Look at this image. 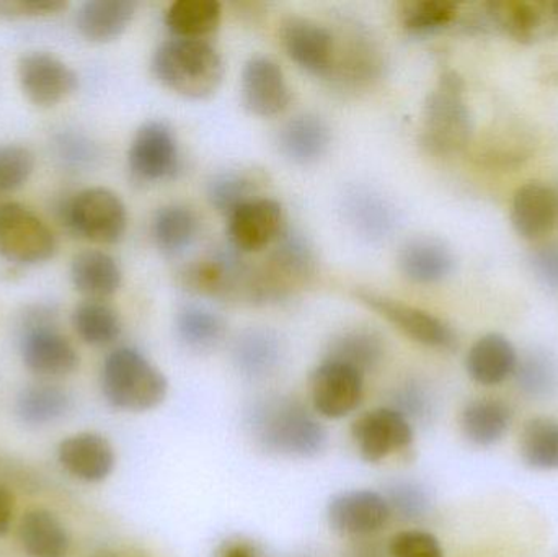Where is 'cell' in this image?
<instances>
[{
  "instance_id": "1",
  "label": "cell",
  "mask_w": 558,
  "mask_h": 557,
  "mask_svg": "<svg viewBox=\"0 0 558 557\" xmlns=\"http://www.w3.org/2000/svg\"><path fill=\"white\" fill-rule=\"evenodd\" d=\"M225 71L221 52L206 39H167L153 56L157 81L192 100L211 97L221 85Z\"/></svg>"
},
{
  "instance_id": "2",
  "label": "cell",
  "mask_w": 558,
  "mask_h": 557,
  "mask_svg": "<svg viewBox=\"0 0 558 557\" xmlns=\"http://www.w3.org/2000/svg\"><path fill=\"white\" fill-rule=\"evenodd\" d=\"M252 431L265 450L281 457L315 458L324 453L328 432L301 402L277 398L252 412Z\"/></svg>"
},
{
  "instance_id": "3",
  "label": "cell",
  "mask_w": 558,
  "mask_h": 557,
  "mask_svg": "<svg viewBox=\"0 0 558 557\" xmlns=\"http://www.w3.org/2000/svg\"><path fill=\"white\" fill-rule=\"evenodd\" d=\"M101 391L114 409L141 414L166 401L169 382L140 350L121 347L105 360Z\"/></svg>"
},
{
  "instance_id": "4",
  "label": "cell",
  "mask_w": 558,
  "mask_h": 557,
  "mask_svg": "<svg viewBox=\"0 0 558 557\" xmlns=\"http://www.w3.org/2000/svg\"><path fill=\"white\" fill-rule=\"evenodd\" d=\"M315 274V255L307 239L286 229L260 267H252L245 300L255 304L281 303L308 283Z\"/></svg>"
},
{
  "instance_id": "5",
  "label": "cell",
  "mask_w": 558,
  "mask_h": 557,
  "mask_svg": "<svg viewBox=\"0 0 558 557\" xmlns=\"http://www.w3.org/2000/svg\"><path fill=\"white\" fill-rule=\"evenodd\" d=\"M472 136V117L464 100V81L445 72L423 105L420 144L435 156L461 153Z\"/></svg>"
},
{
  "instance_id": "6",
  "label": "cell",
  "mask_w": 558,
  "mask_h": 557,
  "mask_svg": "<svg viewBox=\"0 0 558 557\" xmlns=\"http://www.w3.org/2000/svg\"><path fill=\"white\" fill-rule=\"evenodd\" d=\"M19 340L23 363L29 372L58 378L77 370V350L59 330L51 307L41 304L26 311L20 324Z\"/></svg>"
},
{
  "instance_id": "7",
  "label": "cell",
  "mask_w": 558,
  "mask_h": 557,
  "mask_svg": "<svg viewBox=\"0 0 558 557\" xmlns=\"http://www.w3.org/2000/svg\"><path fill=\"white\" fill-rule=\"evenodd\" d=\"M65 226L94 244H117L128 226L123 199L110 189L92 186L75 193L62 209Z\"/></svg>"
},
{
  "instance_id": "8",
  "label": "cell",
  "mask_w": 558,
  "mask_h": 557,
  "mask_svg": "<svg viewBox=\"0 0 558 557\" xmlns=\"http://www.w3.org/2000/svg\"><path fill=\"white\" fill-rule=\"evenodd\" d=\"M54 234L36 213L20 203L0 205V258L10 264H45L54 257Z\"/></svg>"
},
{
  "instance_id": "9",
  "label": "cell",
  "mask_w": 558,
  "mask_h": 557,
  "mask_svg": "<svg viewBox=\"0 0 558 557\" xmlns=\"http://www.w3.org/2000/svg\"><path fill=\"white\" fill-rule=\"evenodd\" d=\"M482 25L534 45L558 35V0H490L484 3Z\"/></svg>"
},
{
  "instance_id": "10",
  "label": "cell",
  "mask_w": 558,
  "mask_h": 557,
  "mask_svg": "<svg viewBox=\"0 0 558 557\" xmlns=\"http://www.w3.org/2000/svg\"><path fill=\"white\" fill-rule=\"evenodd\" d=\"M354 294L367 310L384 317L403 336L420 346L435 350H454L458 346V336L452 327L428 311L410 306V304L393 300L386 294L376 293V291L356 290Z\"/></svg>"
},
{
  "instance_id": "11",
  "label": "cell",
  "mask_w": 558,
  "mask_h": 557,
  "mask_svg": "<svg viewBox=\"0 0 558 557\" xmlns=\"http://www.w3.org/2000/svg\"><path fill=\"white\" fill-rule=\"evenodd\" d=\"M232 244L213 249L208 257L189 265L182 278L189 290L206 296L235 300L247 296L252 265Z\"/></svg>"
},
{
  "instance_id": "12",
  "label": "cell",
  "mask_w": 558,
  "mask_h": 557,
  "mask_svg": "<svg viewBox=\"0 0 558 557\" xmlns=\"http://www.w3.org/2000/svg\"><path fill=\"white\" fill-rule=\"evenodd\" d=\"M131 175L141 183L172 180L182 167L179 141L169 124L153 120L134 134L128 150Z\"/></svg>"
},
{
  "instance_id": "13",
  "label": "cell",
  "mask_w": 558,
  "mask_h": 557,
  "mask_svg": "<svg viewBox=\"0 0 558 557\" xmlns=\"http://www.w3.org/2000/svg\"><path fill=\"white\" fill-rule=\"evenodd\" d=\"M351 437L361 460L379 463L413 444L412 422L393 408L364 412L351 425Z\"/></svg>"
},
{
  "instance_id": "14",
  "label": "cell",
  "mask_w": 558,
  "mask_h": 557,
  "mask_svg": "<svg viewBox=\"0 0 558 557\" xmlns=\"http://www.w3.org/2000/svg\"><path fill=\"white\" fill-rule=\"evenodd\" d=\"M311 399L322 417L338 421L360 408L364 396V375L353 366L324 359L311 379Z\"/></svg>"
},
{
  "instance_id": "15",
  "label": "cell",
  "mask_w": 558,
  "mask_h": 557,
  "mask_svg": "<svg viewBox=\"0 0 558 557\" xmlns=\"http://www.w3.org/2000/svg\"><path fill=\"white\" fill-rule=\"evenodd\" d=\"M392 517L384 494L371 489L343 491L327 504L331 532L347 538H367L383 530Z\"/></svg>"
},
{
  "instance_id": "16",
  "label": "cell",
  "mask_w": 558,
  "mask_h": 557,
  "mask_svg": "<svg viewBox=\"0 0 558 557\" xmlns=\"http://www.w3.org/2000/svg\"><path fill=\"white\" fill-rule=\"evenodd\" d=\"M19 81L26 98L43 108L61 104L78 87L77 72L46 51L26 52L20 58Z\"/></svg>"
},
{
  "instance_id": "17",
  "label": "cell",
  "mask_w": 558,
  "mask_h": 557,
  "mask_svg": "<svg viewBox=\"0 0 558 557\" xmlns=\"http://www.w3.org/2000/svg\"><path fill=\"white\" fill-rule=\"evenodd\" d=\"M279 36L286 55L299 68L308 74L328 77L337 46L333 29L311 19L289 16L282 22Z\"/></svg>"
},
{
  "instance_id": "18",
  "label": "cell",
  "mask_w": 558,
  "mask_h": 557,
  "mask_svg": "<svg viewBox=\"0 0 558 557\" xmlns=\"http://www.w3.org/2000/svg\"><path fill=\"white\" fill-rule=\"evenodd\" d=\"M284 231V211L281 203L268 196H258L235 209L228 218L229 244L242 254L270 247Z\"/></svg>"
},
{
  "instance_id": "19",
  "label": "cell",
  "mask_w": 558,
  "mask_h": 557,
  "mask_svg": "<svg viewBox=\"0 0 558 557\" xmlns=\"http://www.w3.org/2000/svg\"><path fill=\"white\" fill-rule=\"evenodd\" d=\"M242 101L251 113L270 118L291 104V88L277 61L267 56L248 59L242 72Z\"/></svg>"
},
{
  "instance_id": "20",
  "label": "cell",
  "mask_w": 558,
  "mask_h": 557,
  "mask_svg": "<svg viewBox=\"0 0 558 557\" xmlns=\"http://www.w3.org/2000/svg\"><path fill=\"white\" fill-rule=\"evenodd\" d=\"M59 463L84 483H101L113 473L117 457L107 438L98 434H78L65 438L58 450Z\"/></svg>"
},
{
  "instance_id": "21",
  "label": "cell",
  "mask_w": 558,
  "mask_h": 557,
  "mask_svg": "<svg viewBox=\"0 0 558 557\" xmlns=\"http://www.w3.org/2000/svg\"><path fill=\"white\" fill-rule=\"evenodd\" d=\"M558 218L557 193L550 186L531 182L514 193L511 222L514 231L527 241L549 234Z\"/></svg>"
},
{
  "instance_id": "22",
  "label": "cell",
  "mask_w": 558,
  "mask_h": 557,
  "mask_svg": "<svg viewBox=\"0 0 558 557\" xmlns=\"http://www.w3.org/2000/svg\"><path fill=\"white\" fill-rule=\"evenodd\" d=\"M337 38V35H335ZM335 46L333 65L327 78L348 87H360L379 77L383 62L373 41L363 33H344Z\"/></svg>"
},
{
  "instance_id": "23",
  "label": "cell",
  "mask_w": 558,
  "mask_h": 557,
  "mask_svg": "<svg viewBox=\"0 0 558 557\" xmlns=\"http://www.w3.org/2000/svg\"><path fill=\"white\" fill-rule=\"evenodd\" d=\"M331 131L327 121L317 114L302 113L282 124L278 147L282 156L298 166L317 162L327 154Z\"/></svg>"
},
{
  "instance_id": "24",
  "label": "cell",
  "mask_w": 558,
  "mask_h": 557,
  "mask_svg": "<svg viewBox=\"0 0 558 557\" xmlns=\"http://www.w3.org/2000/svg\"><path fill=\"white\" fill-rule=\"evenodd\" d=\"M517 349L508 337L492 332L481 337L465 356V370L472 382L481 386H498L514 375Z\"/></svg>"
},
{
  "instance_id": "25",
  "label": "cell",
  "mask_w": 558,
  "mask_h": 557,
  "mask_svg": "<svg viewBox=\"0 0 558 557\" xmlns=\"http://www.w3.org/2000/svg\"><path fill=\"white\" fill-rule=\"evenodd\" d=\"M451 249L435 238H415L403 245L399 268L407 280L416 284H435L446 280L454 270Z\"/></svg>"
},
{
  "instance_id": "26",
  "label": "cell",
  "mask_w": 558,
  "mask_h": 557,
  "mask_svg": "<svg viewBox=\"0 0 558 557\" xmlns=\"http://www.w3.org/2000/svg\"><path fill=\"white\" fill-rule=\"evenodd\" d=\"M344 216L350 225L369 241L390 238L397 226V215L389 199L374 190L356 186L348 190L343 199Z\"/></svg>"
},
{
  "instance_id": "27",
  "label": "cell",
  "mask_w": 558,
  "mask_h": 557,
  "mask_svg": "<svg viewBox=\"0 0 558 557\" xmlns=\"http://www.w3.org/2000/svg\"><path fill=\"white\" fill-rule=\"evenodd\" d=\"M513 422V411L507 402L495 398H478L462 409L461 431L475 447L488 448L504 440Z\"/></svg>"
},
{
  "instance_id": "28",
  "label": "cell",
  "mask_w": 558,
  "mask_h": 557,
  "mask_svg": "<svg viewBox=\"0 0 558 557\" xmlns=\"http://www.w3.org/2000/svg\"><path fill=\"white\" fill-rule=\"evenodd\" d=\"M71 280L75 290L87 300L105 301L121 287L120 265L104 251H84L71 264Z\"/></svg>"
},
{
  "instance_id": "29",
  "label": "cell",
  "mask_w": 558,
  "mask_h": 557,
  "mask_svg": "<svg viewBox=\"0 0 558 557\" xmlns=\"http://www.w3.org/2000/svg\"><path fill=\"white\" fill-rule=\"evenodd\" d=\"M134 12L133 0H88L78 9L75 25L88 41H113L128 28Z\"/></svg>"
},
{
  "instance_id": "30",
  "label": "cell",
  "mask_w": 558,
  "mask_h": 557,
  "mask_svg": "<svg viewBox=\"0 0 558 557\" xmlns=\"http://www.w3.org/2000/svg\"><path fill=\"white\" fill-rule=\"evenodd\" d=\"M20 543L29 557H68L71 538L64 523L48 510H32L20 520Z\"/></svg>"
},
{
  "instance_id": "31",
  "label": "cell",
  "mask_w": 558,
  "mask_h": 557,
  "mask_svg": "<svg viewBox=\"0 0 558 557\" xmlns=\"http://www.w3.org/2000/svg\"><path fill=\"white\" fill-rule=\"evenodd\" d=\"M199 219L190 206L170 203L157 209L153 219V238L162 254L177 257L195 244Z\"/></svg>"
},
{
  "instance_id": "32",
  "label": "cell",
  "mask_w": 558,
  "mask_h": 557,
  "mask_svg": "<svg viewBox=\"0 0 558 557\" xmlns=\"http://www.w3.org/2000/svg\"><path fill=\"white\" fill-rule=\"evenodd\" d=\"M264 183L265 177L260 170L229 169L209 180L206 193L213 208L229 218L235 209L258 198Z\"/></svg>"
},
{
  "instance_id": "33",
  "label": "cell",
  "mask_w": 558,
  "mask_h": 557,
  "mask_svg": "<svg viewBox=\"0 0 558 557\" xmlns=\"http://www.w3.org/2000/svg\"><path fill=\"white\" fill-rule=\"evenodd\" d=\"M384 355H386V343L383 337L376 330L357 327L335 337L328 346L325 359L353 366L354 370L366 375L380 365Z\"/></svg>"
},
{
  "instance_id": "34",
  "label": "cell",
  "mask_w": 558,
  "mask_h": 557,
  "mask_svg": "<svg viewBox=\"0 0 558 557\" xmlns=\"http://www.w3.org/2000/svg\"><path fill=\"white\" fill-rule=\"evenodd\" d=\"M222 7L218 0H177L166 13V25L175 38L203 39L219 28Z\"/></svg>"
},
{
  "instance_id": "35",
  "label": "cell",
  "mask_w": 558,
  "mask_h": 557,
  "mask_svg": "<svg viewBox=\"0 0 558 557\" xmlns=\"http://www.w3.org/2000/svg\"><path fill=\"white\" fill-rule=\"evenodd\" d=\"M71 409V396L56 385L36 383L20 391L15 412L20 421L33 427L52 424L64 417Z\"/></svg>"
},
{
  "instance_id": "36",
  "label": "cell",
  "mask_w": 558,
  "mask_h": 557,
  "mask_svg": "<svg viewBox=\"0 0 558 557\" xmlns=\"http://www.w3.org/2000/svg\"><path fill=\"white\" fill-rule=\"evenodd\" d=\"M179 339L195 352L215 349L226 334V323L218 313L199 304H185L175 317Z\"/></svg>"
},
{
  "instance_id": "37",
  "label": "cell",
  "mask_w": 558,
  "mask_h": 557,
  "mask_svg": "<svg viewBox=\"0 0 558 557\" xmlns=\"http://www.w3.org/2000/svg\"><path fill=\"white\" fill-rule=\"evenodd\" d=\"M281 346L270 330L248 329L234 343V362L244 375L260 378L277 368Z\"/></svg>"
},
{
  "instance_id": "38",
  "label": "cell",
  "mask_w": 558,
  "mask_h": 557,
  "mask_svg": "<svg viewBox=\"0 0 558 557\" xmlns=\"http://www.w3.org/2000/svg\"><path fill=\"white\" fill-rule=\"evenodd\" d=\"M520 455L534 471H558V421L534 417L524 424L520 437Z\"/></svg>"
},
{
  "instance_id": "39",
  "label": "cell",
  "mask_w": 558,
  "mask_h": 557,
  "mask_svg": "<svg viewBox=\"0 0 558 557\" xmlns=\"http://www.w3.org/2000/svg\"><path fill=\"white\" fill-rule=\"evenodd\" d=\"M72 326L77 336L92 347L110 346L121 336L120 316L105 301H82L72 313Z\"/></svg>"
},
{
  "instance_id": "40",
  "label": "cell",
  "mask_w": 558,
  "mask_h": 557,
  "mask_svg": "<svg viewBox=\"0 0 558 557\" xmlns=\"http://www.w3.org/2000/svg\"><path fill=\"white\" fill-rule=\"evenodd\" d=\"M518 388L533 399H549L558 391V362L546 350H531L518 360Z\"/></svg>"
},
{
  "instance_id": "41",
  "label": "cell",
  "mask_w": 558,
  "mask_h": 557,
  "mask_svg": "<svg viewBox=\"0 0 558 557\" xmlns=\"http://www.w3.org/2000/svg\"><path fill=\"white\" fill-rule=\"evenodd\" d=\"M459 5L452 0H410L400 7V22L413 35H429L452 25Z\"/></svg>"
},
{
  "instance_id": "42",
  "label": "cell",
  "mask_w": 558,
  "mask_h": 557,
  "mask_svg": "<svg viewBox=\"0 0 558 557\" xmlns=\"http://www.w3.org/2000/svg\"><path fill=\"white\" fill-rule=\"evenodd\" d=\"M35 170V154L20 144L0 146V195L25 185Z\"/></svg>"
},
{
  "instance_id": "43",
  "label": "cell",
  "mask_w": 558,
  "mask_h": 557,
  "mask_svg": "<svg viewBox=\"0 0 558 557\" xmlns=\"http://www.w3.org/2000/svg\"><path fill=\"white\" fill-rule=\"evenodd\" d=\"M387 502L390 510L402 520L422 519L432 507L428 493L415 483H396L387 491Z\"/></svg>"
},
{
  "instance_id": "44",
  "label": "cell",
  "mask_w": 558,
  "mask_h": 557,
  "mask_svg": "<svg viewBox=\"0 0 558 557\" xmlns=\"http://www.w3.org/2000/svg\"><path fill=\"white\" fill-rule=\"evenodd\" d=\"M392 557H445L441 543L432 533L423 530H407L397 533L389 543Z\"/></svg>"
},
{
  "instance_id": "45",
  "label": "cell",
  "mask_w": 558,
  "mask_h": 557,
  "mask_svg": "<svg viewBox=\"0 0 558 557\" xmlns=\"http://www.w3.org/2000/svg\"><path fill=\"white\" fill-rule=\"evenodd\" d=\"M65 7L62 0H0V20L56 15Z\"/></svg>"
},
{
  "instance_id": "46",
  "label": "cell",
  "mask_w": 558,
  "mask_h": 557,
  "mask_svg": "<svg viewBox=\"0 0 558 557\" xmlns=\"http://www.w3.org/2000/svg\"><path fill=\"white\" fill-rule=\"evenodd\" d=\"M396 405H400V408L393 409L405 415L410 422H412V419H425L426 415L432 414V399H429L428 392L415 383L403 386L397 392Z\"/></svg>"
},
{
  "instance_id": "47",
  "label": "cell",
  "mask_w": 558,
  "mask_h": 557,
  "mask_svg": "<svg viewBox=\"0 0 558 557\" xmlns=\"http://www.w3.org/2000/svg\"><path fill=\"white\" fill-rule=\"evenodd\" d=\"M531 268L544 287L558 288V244H547L531 255Z\"/></svg>"
},
{
  "instance_id": "48",
  "label": "cell",
  "mask_w": 558,
  "mask_h": 557,
  "mask_svg": "<svg viewBox=\"0 0 558 557\" xmlns=\"http://www.w3.org/2000/svg\"><path fill=\"white\" fill-rule=\"evenodd\" d=\"M58 144L62 159H65V162L71 164V166H87L97 156L94 144L85 137L78 136V134L77 136L75 134L62 136Z\"/></svg>"
},
{
  "instance_id": "49",
  "label": "cell",
  "mask_w": 558,
  "mask_h": 557,
  "mask_svg": "<svg viewBox=\"0 0 558 557\" xmlns=\"http://www.w3.org/2000/svg\"><path fill=\"white\" fill-rule=\"evenodd\" d=\"M216 557H260V552L247 540H231L219 548Z\"/></svg>"
},
{
  "instance_id": "50",
  "label": "cell",
  "mask_w": 558,
  "mask_h": 557,
  "mask_svg": "<svg viewBox=\"0 0 558 557\" xmlns=\"http://www.w3.org/2000/svg\"><path fill=\"white\" fill-rule=\"evenodd\" d=\"M13 510H15L13 494L7 487L0 486V538L9 533Z\"/></svg>"
},
{
  "instance_id": "51",
  "label": "cell",
  "mask_w": 558,
  "mask_h": 557,
  "mask_svg": "<svg viewBox=\"0 0 558 557\" xmlns=\"http://www.w3.org/2000/svg\"><path fill=\"white\" fill-rule=\"evenodd\" d=\"M94 557H144L140 555V553H128V552H113V549H108V552L98 553Z\"/></svg>"
},
{
  "instance_id": "52",
  "label": "cell",
  "mask_w": 558,
  "mask_h": 557,
  "mask_svg": "<svg viewBox=\"0 0 558 557\" xmlns=\"http://www.w3.org/2000/svg\"><path fill=\"white\" fill-rule=\"evenodd\" d=\"M383 555H380L379 552H377L376 548H373V546H364V548H360V549H356V552H354V555L353 557H380Z\"/></svg>"
}]
</instances>
